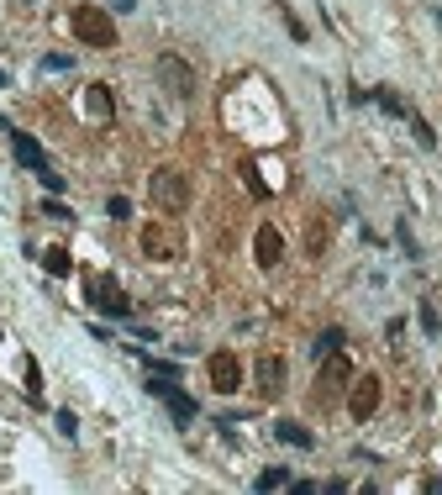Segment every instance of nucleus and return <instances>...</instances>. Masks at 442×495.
<instances>
[{"label": "nucleus", "instance_id": "obj_1", "mask_svg": "<svg viewBox=\"0 0 442 495\" xmlns=\"http://www.w3.org/2000/svg\"><path fill=\"white\" fill-rule=\"evenodd\" d=\"M148 395H158L163 406H169V416H174V427H190L195 416H201V406L190 401V395L174 384V374H148Z\"/></svg>", "mask_w": 442, "mask_h": 495}, {"label": "nucleus", "instance_id": "obj_2", "mask_svg": "<svg viewBox=\"0 0 442 495\" xmlns=\"http://www.w3.org/2000/svg\"><path fill=\"white\" fill-rule=\"evenodd\" d=\"M158 80L169 84L174 101H190V95H195V69L184 58H174V53H163V58H158Z\"/></svg>", "mask_w": 442, "mask_h": 495}, {"label": "nucleus", "instance_id": "obj_3", "mask_svg": "<svg viewBox=\"0 0 442 495\" xmlns=\"http://www.w3.org/2000/svg\"><path fill=\"white\" fill-rule=\"evenodd\" d=\"M148 190H153V201H158V206H169V211H184V201H190V190H184V180H179L174 169L153 174V184H148Z\"/></svg>", "mask_w": 442, "mask_h": 495}, {"label": "nucleus", "instance_id": "obj_4", "mask_svg": "<svg viewBox=\"0 0 442 495\" xmlns=\"http://www.w3.org/2000/svg\"><path fill=\"white\" fill-rule=\"evenodd\" d=\"M74 32H80L84 42H90V48H110V21L101 16V11H74Z\"/></svg>", "mask_w": 442, "mask_h": 495}, {"label": "nucleus", "instance_id": "obj_5", "mask_svg": "<svg viewBox=\"0 0 442 495\" xmlns=\"http://www.w3.org/2000/svg\"><path fill=\"white\" fill-rule=\"evenodd\" d=\"M11 148H16V163H21V169H32V174L48 169V153H42V142H37V137H27V132L11 127Z\"/></svg>", "mask_w": 442, "mask_h": 495}, {"label": "nucleus", "instance_id": "obj_6", "mask_svg": "<svg viewBox=\"0 0 442 495\" xmlns=\"http://www.w3.org/2000/svg\"><path fill=\"white\" fill-rule=\"evenodd\" d=\"M95 306H101L106 316H116V322H127L132 316V306H127V295H116V284H106V280H95V295H90Z\"/></svg>", "mask_w": 442, "mask_h": 495}, {"label": "nucleus", "instance_id": "obj_7", "mask_svg": "<svg viewBox=\"0 0 442 495\" xmlns=\"http://www.w3.org/2000/svg\"><path fill=\"white\" fill-rule=\"evenodd\" d=\"M279 253H284L279 232H274V227H263V232H258V263H263V269H274V263H279Z\"/></svg>", "mask_w": 442, "mask_h": 495}, {"label": "nucleus", "instance_id": "obj_8", "mask_svg": "<svg viewBox=\"0 0 442 495\" xmlns=\"http://www.w3.org/2000/svg\"><path fill=\"white\" fill-rule=\"evenodd\" d=\"M274 437L290 443V448H316V437L305 432V427H295V422H274Z\"/></svg>", "mask_w": 442, "mask_h": 495}, {"label": "nucleus", "instance_id": "obj_9", "mask_svg": "<svg viewBox=\"0 0 442 495\" xmlns=\"http://www.w3.org/2000/svg\"><path fill=\"white\" fill-rule=\"evenodd\" d=\"M211 374H216V390H237V364H232L227 353L211 358Z\"/></svg>", "mask_w": 442, "mask_h": 495}, {"label": "nucleus", "instance_id": "obj_10", "mask_svg": "<svg viewBox=\"0 0 442 495\" xmlns=\"http://www.w3.org/2000/svg\"><path fill=\"white\" fill-rule=\"evenodd\" d=\"M258 380H263V390H279L284 384V364L279 358H258Z\"/></svg>", "mask_w": 442, "mask_h": 495}, {"label": "nucleus", "instance_id": "obj_11", "mask_svg": "<svg viewBox=\"0 0 442 495\" xmlns=\"http://www.w3.org/2000/svg\"><path fill=\"white\" fill-rule=\"evenodd\" d=\"M369 101H379L384 111H390V116H400V122H405V116H411V106H405V101H400V95H395V90H374Z\"/></svg>", "mask_w": 442, "mask_h": 495}, {"label": "nucleus", "instance_id": "obj_12", "mask_svg": "<svg viewBox=\"0 0 442 495\" xmlns=\"http://www.w3.org/2000/svg\"><path fill=\"white\" fill-rule=\"evenodd\" d=\"M337 348H342V327H327V332L311 343V353H316V358H327V353H337Z\"/></svg>", "mask_w": 442, "mask_h": 495}, {"label": "nucleus", "instance_id": "obj_13", "mask_svg": "<svg viewBox=\"0 0 442 495\" xmlns=\"http://www.w3.org/2000/svg\"><path fill=\"white\" fill-rule=\"evenodd\" d=\"M279 485H295L290 469H263V475L253 480V490H279Z\"/></svg>", "mask_w": 442, "mask_h": 495}, {"label": "nucleus", "instance_id": "obj_14", "mask_svg": "<svg viewBox=\"0 0 442 495\" xmlns=\"http://www.w3.org/2000/svg\"><path fill=\"white\" fill-rule=\"evenodd\" d=\"M374 401H379V384L369 380V384H363L358 395H353V411H358V416H369V411H374Z\"/></svg>", "mask_w": 442, "mask_h": 495}, {"label": "nucleus", "instance_id": "obj_15", "mask_svg": "<svg viewBox=\"0 0 442 495\" xmlns=\"http://www.w3.org/2000/svg\"><path fill=\"white\" fill-rule=\"evenodd\" d=\"M42 269H48V274H69L74 263H69V253H63V248H48V253H42Z\"/></svg>", "mask_w": 442, "mask_h": 495}, {"label": "nucleus", "instance_id": "obj_16", "mask_svg": "<svg viewBox=\"0 0 442 495\" xmlns=\"http://www.w3.org/2000/svg\"><path fill=\"white\" fill-rule=\"evenodd\" d=\"M395 243H400V248H405V258H411V263H416V258H422V243H416V237H411V227H405V222H400V227H395Z\"/></svg>", "mask_w": 442, "mask_h": 495}, {"label": "nucleus", "instance_id": "obj_17", "mask_svg": "<svg viewBox=\"0 0 442 495\" xmlns=\"http://www.w3.org/2000/svg\"><path fill=\"white\" fill-rule=\"evenodd\" d=\"M405 122H411V132H416V142H422V148H437V132L427 127V122H422V116H416V111L405 116Z\"/></svg>", "mask_w": 442, "mask_h": 495}, {"label": "nucleus", "instance_id": "obj_18", "mask_svg": "<svg viewBox=\"0 0 442 495\" xmlns=\"http://www.w3.org/2000/svg\"><path fill=\"white\" fill-rule=\"evenodd\" d=\"M37 184H42L48 195H63V174H58V169H37Z\"/></svg>", "mask_w": 442, "mask_h": 495}, {"label": "nucleus", "instance_id": "obj_19", "mask_svg": "<svg viewBox=\"0 0 442 495\" xmlns=\"http://www.w3.org/2000/svg\"><path fill=\"white\" fill-rule=\"evenodd\" d=\"M422 327H427V337H437V332H442V316H437V306H432V301H422Z\"/></svg>", "mask_w": 442, "mask_h": 495}, {"label": "nucleus", "instance_id": "obj_20", "mask_svg": "<svg viewBox=\"0 0 442 495\" xmlns=\"http://www.w3.org/2000/svg\"><path fill=\"white\" fill-rule=\"evenodd\" d=\"M279 16H284V27H290V37H295V42H305V27H301V16H295V11L284 6V0H279Z\"/></svg>", "mask_w": 442, "mask_h": 495}, {"label": "nucleus", "instance_id": "obj_21", "mask_svg": "<svg viewBox=\"0 0 442 495\" xmlns=\"http://www.w3.org/2000/svg\"><path fill=\"white\" fill-rule=\"evenodd\" d=\"M42 69H48V74H63V69H74V58H69V53H48Z\"/></svg>", "mask_w": 442, "mask_h": 495}, {"label": "nucleus", "instance_id": "obj_22", "mask_svg": "<svg viewBox=\"0 0 442 495\" xmlns=\"http://www.w3.org/2000/svg\"><path fill=\"white\" fill-rule=\"evenodd\" d=\"M106 211L116 216V222H127V216H132V201H127V195H110V201H106Z\"/></svg>", "mask_w": 442, "mask_h": 495}, {"label": "nucleus", "instance_id": "obj_23", "mask_svg": "<svg viewBox=\"0 0 442 495\" xmlns=\"http://www.w3.org/2000/svg\"><path fill=\"white\" fill-rule=\"evenodd\" d=\"M42 211H48V216H53V222H69V216H74V211H69V206H63V201H58V195H53V201H48V206H42Z\"/></svg>", "mask_w": 442, "mask_h": 495}, {"label": "nucleus", "instance_id": "obj_24", "mask_svg": "<svg viewBox=\"0 0 442 495\" xmlns=\"http://www.w3.org/2000/svg\"><path fill=\"white\" fill-rule=\"evenodd\" d=\"M53 422H58V432H63V437H74V432H80V422H74V411H58Z\"/></svg>", "mask_w": 442, "mask_h": 495}, {"label": "nucleus", "instance_id": "obj_25", "mask_svg": "<svg viewBox=\"0 0 442 495\" xmlns=\"http://www.w3.org/2000/svg\"><path fill=\"white\" fill-rule=\"evenodd\" d=\"M110 11H121V16H127V11H137V0H106Z\"/></svg>", "mask_w": 442, "mask_h": 495}]
</instances>
